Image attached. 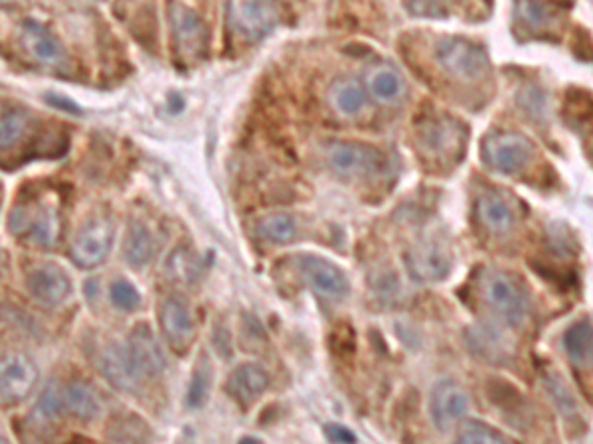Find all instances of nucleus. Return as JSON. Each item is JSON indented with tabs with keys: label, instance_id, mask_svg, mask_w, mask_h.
<instances>
[{
	"label": "nucleus",
	"instance_id": "f257e3e1",
	"mask_svg": "<svg viewBox=\"0 0 593 444\" xmlns=\"http://www.w3.org/2000/svg\"><path fill=\"white\" fill-rule=\"evenodd\" d=\"M481 296L489 310L505 326H520L530 312V296L524 283L505 271H487L481 279Z\"/></svg>",
	"mask_w": 593,
	"mask_h": 444
},
{
	"label": "nucleus",
	"instance_id": "f03ea898",
	"mask_svg": "<svg viewBox=\"0 0 593 444\" xmlns=\"http://www.w3.org/2000/svg\"><path fill=\"white\" fill-rule=\"evenodd\" d=\"M62 223L60 206L44 198L20 204L10 214V231L44 249H52L60 243Z\"/></svg>",
	"mask_w": 593,
	"mask_h": 444
},
{
	"label": "nucleus",
	"instance_id": "7ed1b4c3",
	"mask_svg": "<svg viewBox=\"0 0 593 444\" xmlns=\"http://www.w3.org/2000/svg\"><path fill=\"white\" fill-rule=\"evenodd\" d=\"M167 14H169L170 32H172V46L176 50V56L186 66H196L208 58L210 48V32L206 22L182 4L180 0H169L167 2Z\"/></svg>",
	"mask_w": 593,
	"mask_h": 444
},
{
	"label": "nucleus",
	"instance_id": "20e7f679",
	"mask_svg": "<svg viewBox=\"0 0 593 444\" xmlns=\"http://www.w3.org/2000/svg\"><path fill=\"white\" fill-rule=\"evenodd\" d=\"M435 62L443 74L457 81H479L491 72V60L483 46L467 38H443L435 48Z\"/></svg>",
	"mask_w": 593,
	"mask_h": 444
},
{
	"label": "nucleus",
	"instance_id": "39448f33",
	"mask_svg": "<svg viewBox=\"0 0 593 444\" xmlns=\"http://www.w3.org/2000/svg\"><path fill=\"white\" fill-rule=\"evenodd\" d=\"M481 156L493 172L514 176L532 162L534 145L522 133L493 131L483 139Z\"/></svg>",
	"mask_w": 593,
	"mask_h": 444
},
{
	"label": "nucleus",
	"instance_id": "423d86ee",
	"mask_svg": "<svg viewBox=\"0 0 593 444\" xmlns=\"http://www.w3.org/2000/svg\"><path fill=\"white\" fill-rule=\"evenodd\" d=\"M113 241H115L113 218L105 214H97L89 222H85L82 229L76 233L70 247V257L82 269H95L107 261L113 249Z\"/></svg>",
	"mask_w": 593,
	"mask_h": 444
},
{
	"label": "nucleus",
	"instance_id": "0eeeda50",
	"mask_svg": "<svg viewBox=\"0 0 593 444\" xmlns=\"http://www.w3.org/2000/svg\"><path fill=\"white\" fill-rule=\"evenodd\" d=\"M295 269L303 283L317 295L329 300H342L350 295V279L327 257L303 253L295 257Z\"/></svg>",
	"mask_w": 593,
	"mask_h": 444
},
{
	"label": "nucleus",
	"instance_id": "6e6552de",
	"mask_svg": "<svg viewBox=\"0 0 593 444\" xmlns=\"http://www.w3.org/2000/svg\"><path fill=\"white\" fill-rule=\"evenodd\" d=\"M404 261L410 277L420 285L445 281L455 265V257L449 247L437 239L418 241L408 249Z\"/></svg>",
	"mask_w": 593,
	"mask_h": 444
},
{
	"label": "nucleus",
	"instance_id": "1a4fd4ad",
	"mask_svg": "<svg viewBox=\"0 0 593 444\" xmlns=\"http://www.w3.org/2000/svg\"><path fill=\"white\" fill-rule=\"evenodd\" d=\"M226 14L230 30L248 44L261 42L277 24V14L265 0H226Z\"/></svg>",
	"mask_w": 593,
	"mask_h": 444
},
{
	"label": "nucleus",
	"instance_id": "9d476101",
	"mask_svg": "<svg viewBox=\"0 0 593 444\" xmlns=\"http://www.w3.org/2000/svg\"><path fill=\"white\" fill-rule=\"evenodd\" d=\"M40 371L26 354H8L0 360V407L22 405L34 391Z\"/></svg>",
	"mask_w": 593,
	"mask_h": 444
},
{
	"label": "nucleus",
	"instance_id": "9b49d317",
	"mask_svg": "<svg viewBox=\"0 0 593 444\" xmlns=\"http://www.w3.org/2000/svg\"><path fill=\"white\" fill-rule=\"evenodd\" d=\"M331 168L344 178H364L376 174L384 164V154L358 141H335L327 147Z\"/></svg>",
	"mask_w": 593,
	"mask_h": 444
},
{
	"label": "nucleus",
	"instance_id": "f8f14e48",
	"mask_svg": "<svg viewBox=\"0 0 593 444\" xmlns=\"http://www.w3.org/2000/svg\"><path fill=\"white\" fill-rule=\"evenodd\" d=\"M469 393L457 381H441L429 397V417L439 433H447L469 413Z\"/></svg>",
	"mask_w": 593,
	"mask_h": 444
},
{
	"label": "nucleus",
	"instance_id": "ddd939ff",
	"mask_svg": "<svg viewBox=\"0 0 593 444\" xmlns=\"http://www.w3.org/2000/svg\"><path fill=\"white\" fill-rule=\"evenodd\" d=\"M161 332L176 354H186L196 338V322L188 302L180 295H170L159 308Z\"/></svg>",
	"mask_w": 593,
	"mask_h": 444
},
{
	"label": "nucleus",
	"instance_id": "4468645a",
	"mask_svg": "<svg viewBox=\"0 0 593 444\" xmlns=\"http://www.w3.org/2000/svg\"><path fill=\"white\" fill-rule=\"evenodd\" d=\"M26 287L32 298L48 308L64 304L74 291L70 275L56 263H40L32 267L26 275Z\"/></svg>",
	"mask_w": 593,
	"mask_h": 444
},
{
	"label": "nucleus",
	"instance_id": "2eb2a0df",
	"mask_svg": "<svg viewBox=\"0 0 593 444\" xmlns=\"http://www.w3.org/2000/svg\"><path fill=\"white\" fill-rule=\"evenodd\" d=\"M125 342H127V348H129L137 368L143 373L145 381H153L165 373L167 358H165V352L149 324L139 322L131 330V334Z\"/></svg>",
	"mask_w": 593,
	"mask_h": 444
},
{
	"label": "nucleus",
	"instance_id": "dca6fc26",
	"mask_svg": "<svg viewBox=\"0 0 593 444\" xmlns=\"http://www.w3.org/2000/svg\"><path fill=\"white\" fill-rule=\"evenodd\" d=\"M20 44L32 60L46 68H62L68 62V54L60 38L38 22H24Z\"/></svg>",
	"mask_w": 593,
	"mask_h": 444
},
{
	"label": "nucleus",
	"instance_id": "f3484780",
	"mask_svg": "<svg viewBox=\"0 0 593 444\" xmlns=\"http://www.w3.org/2000/svg\"><path fill=\"white\" fill-rule=\"evenodd\" d=\"M101 371L105 379L123 393H137L141 391L145 377L137 368L127 342L111 344L101 356Z\"/></svg>",
	"mask_w": 593,
	"mask_h": 444
},
{
	"label": "nucleus",
	"instance_id": "a211bd4d",
	"mask_svg": "<svg viewBox=\"0 0 593 444\" xmlns=\"http://www.w3.org/2000/svg\"><path fill=\"white\" fill-rule=\"evenodd\" d=\"M418 139L427 152L449 158L465 145V129L451 117H427L418 127Z\"/></svg>",
	"mask_w": 593,
	"mask_h": 444
},
{
	"label": "nucleus",
	"instance_id": "6ab92c4d",
	"mask_svg": "<svg viewBox=\"0 0 593 444\" xmlns=\"http://www.w3.org/2000/svg\"><path fill=\"white\" fill-rule=\"evenodd\" d=\"M271 375L259 364H242L234 368L226 381L228 397L242 409H250L255 401L269 389Z\"/></svg>",
	"mask_w": 593,
	"mask_h": 444
},
{
	"label": "nucleus",
	"instance_id": "aec40b11",
	"mask_svg": "<svg viewBox=\"0 0 593 444\" xmlns=\"http://www.w3.org/2000/svg\"><path fill=\"white\" fill-rule=\"evenodd\" d=\"M62 413L76 419L78 423H91L99 417L103 403L97 391L85 381H72L60 389Z\"/></svg>",
	"mask_w": 593,
	"mask_h": 444
},
{
	"label": "nucleus",
	"instance_id": "412c9836",
	"mask_svg": "<svg viewBox=\"0 0 593 444\" xmlns=\"http://www.w3.org/2000/svg\"><path fill=\"white\" fill-rule=\"evenodd\" d=\"M467 346L469 350L485 362L505 364L510 360V346L503 330L491 324H475L467 330Z\"/></svg>",
	"mask_w": 593,
	"mask_h": 444
},
{
	"label": "nucleus",
	"instance_id": "4be33fe9",
	"mask_svg": "<svg viewBox=\"0 0 593 444\" xmlns=\"http://www.w3.org/2000/svg\"><path fill=\"white\" fill-rule=\"evenodd\" d=\"M477 220L491 235H507L516 225V212L503 194L487 192L477 200Z\"/></svg>",
	"mask_w": 593,
	"mask_h": 444
},
{
	"label": "nucleus",
	"instance_id": "5701e85b",
	"mask_svg": "<svg viewBox=\"0 0 593 444\" xmlns=\"http://www.w3.org/2000/svg\"><path fill=\"white\" fill-rule=\"evenodd\" d=\"M329 103L342 117H356L368 101V91L354 77H339L329 87Z\"/></svg>",
	"mask_w": 593,
	"mask_h": 444
},
{
	"label": "nucleus",
	"instance_id": "b1692460",
	"mask_svg": "<svg viewBox=\"0 0 593 444\" xmlns=\"http://www.w3.org/2000/svg\"><path fill=\"white\" fill-rule=\"evenodd\" d=\"M157 255V237L143 222H133L129 225L125 237V259L131 267L143 269L153 263Z\"/></svg>",
	"mask_w": 593,
	"mask_h": 444
},
{
	"label": "nucleus",
	"instance_id": "393cba45",
	"mask_svg": "<svg viewBox=\"0 0 593 444\" xmlns=\"http://www.w3.org/2000/svg\"><path fill=\"white\" fill-rule=\"evenodd\" d=\"M562 346L574 366L590 368L593 358V328L590 318L574 322L562 336Z\"/></svg>",
	"mask_w": 593,
	"mask_h": 444
},
{
	"label": "nucleus",
	"instance_id": "a878e982",
	"mask_svg": "<svg viewBox=\"0 0 593 444\" xmlns=\"http://www.w3.org/2000/svg\"><path fill=\"white\" fill-rule=\"evenodd\" d=\"M34 117L18 107H0V152H10L28 139Z\"/></svg>",
	"mask_w": 593,
	"mask_h": 444
},
{
	"label": "nucleus",
	"instance_id": "bb28decb",
	"mask_svg": "<svg viewBox=\"0 0 593 444\" xmlns=\"http://www.w3.org/2000/svg\"><path fill=\"white\" fill-rule=\"evenodd\" d=\"M404 79L400 72L392 66H376L366 75V91L378 101V103H394L404 95Z\"/></svg>",
	"mask_w": 593,
	"mask_h": 444
},
{
	"label": "nucleus",
	"instance_id": "cd10ccee",
	"mask_svg": "<svg viewBox=\"0 0 593 444\" xmlns=\"http://www.w3.org/2000/svg\"><path fill=\"white\" fill-rule=\"evenodd\" d=\"M487 397L501 413H505V417H509L510 421L514 417H524L528 409L524 393H520L512 383L499 377L487 381Z\"/></svg>",
	"mask_w": 593,
	"mask_h": 444
},
{
	"label": "nucleus",
	"instance_id": "c85d7f7f",
	"mask_svg": "<svg viewBox=\"0 0 593 444\" xmlns=\"http://www.w3.org/2000/svg\"><path fill=\"white\" fill-rule=\"evenodd\" d=\"M255 231L263 241H267L271 245H289L297 239L299 225L291 214L279 212V214H269V216L261 218L257 222Z\"/></svg>",
	"mask_w": 593,
	"mask_h": 444
},
{
	"label": "nucleus",
	"instance_id": "c756f323",
	"mask_svg": "<svg viewBox=\"0 0 593 444\" xmlns=\"http://www.w3.org/2000/svg\"><path fill=\"white\" fill-rule=\"evenodd\" d=\"M457 443L463 444H505L510 443L509 437L505 433H501L499 429L491 427L485 421L479 419H469L463 421L457 429L455 435Z\"/></svg>",
	"mask_w": 593,
	"mask_h": 444
},
{
	"label": "nucleus",
	"instance_id": "7c9ffc66",
	"mask_svg": "<svg viewBox=\"0 0 593 444\" xmlns=\"http://www.w3.org/2000/svg\"><path fill=\"white\" fill-rule=\"evenodd\" d=\"M212 377H214L212 364H210L208 356H202L192 371V377L188 383V393H186L188 407H192V409L204 407V403L208 401V395H210Z\"/></svg>",
	"mask_w": 593,
	"mask_h": 444
},
{
	"label": "nucleus",
	"instance_id": "2f4dec72",
	"mask_svg": "<svg viewBox=\"0 0 593 444\" xmlns=\"http://www.w3.org/2000/svg\"><path fill=\"white\" fill-rule=\"evenodd\" d=\"M167 271L170 273L172 279L182 281V283H194L202 271V259L198 255H194V251H190L188 247H178L176 251H172L167 263Z\"/></svg>",
	"mask_w": 593,
	"mask_h": 444
},
{
	"label": "nucleus",
	"instance_id": "473e14b6",
	"mask_svg": "<svg viewBox=\"0 0 593 444\" xmlns=\"http://www.w3.org/2000/svg\"><path fill=\"white\" fill-rule=\"evenodd\" d=\"M562 8L548 0H522L520 2V16L532 28H546L550 26Z\"/></svg>",
	"mask_w": 593,
	"mask_h": 444
},
{
	"label": "nucleus",
	"instance_id": "72a5a7b5",
	"mask_svg": "<svg viewBox=\"0 0 593 444\" xmlns=\"http://www.w3.org/2000/svg\"><path fill=\"white\" fill-rule=\"evenodd\" d=\"M544 379H546V387H548L554 403L558 405L560 413L570 417V419L576 417L578 415V405H576V399H574L572 391L564 383V379L558 373H548Z\"/></svg>",
	"mask_w": 593,
	"mask_h": 444
},
{
	"label": "nucleus",
	"instance_id": "f704fd0d",
	"mask_svg": "<svg viewBox=\"0 0 593 444\" xmlns=\"http://www.w3.org/2000/svg\"><path fill=\"white\" fill-rule=\"evenodd\" d=\"M109 296H111V302L113 306H117L119 310L123 312H135L141 308L143 304V298L141 293L137 291V287L127 281V279H117L111 289H109Z\"/></svg>",
	"mask_w": 593,
	"mask_h": 444
},
{
	"label": "nucleus",
	"instance_id": "c9c22d12",
	"mask_svg": "<svg viewBox=\"0 0 593 444\" xmlns=\"http://www.w3.org/2000/svg\"><path fill=\"white\" fill-rule=\"evenodd\" d=\"M331 350L337 358H350L356 352V334L352 324H337V328L331 334Z\"/></svg>",
	"mask_w": 593,
	"mask_h": 444
},
{
	"label": "nucleus",
	"instance_id": "e433bc0d",
	"mask_svg": "<svg viewBox=\"0 0 593 444\" xmlns=\"http://www.w3.org/2000/svg\"><path fill=\"white\" fill-rule=\"evenodd\" d=\"M406 8L416 18H447V8L439 0H406Z\"/></svg>",
	"mask_w": 593,
	"mask_h": 444
},
{
	"label": "nucleus",
	"instance_id": "4c0bfd02",
	"mask_svg": "<svg viewBox=\"0 0 593 444\" xmlns=\"http://www.w3.org/2000/svg\"><path fill=\"white\" fill-rule=\"evenodd\" d=\"M323 435L329 443H358V437L344 425L340 423H327L323 427Z\"/></svg>",
	"mask_w": 593,
	"mask_h": 444
},
{
	"label": "nucleus",
	"instance_id": "58836bf2",
	"mask_svg": "<svg viewBox=\"0 0 593 444\" xmlns=\"http://www.w3.org/2000/svg\"><path fill=\"white\" fill-rule=\"evenodd\" d=\"M240 443H261L259 439H255V437H244Z\"/></svg>",
	"mask_w": 593,
	"mask_h": 444
}]
</instances>
